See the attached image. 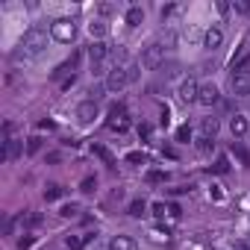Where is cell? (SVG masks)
<instances>
[{"label":"cell","mask_w":250,"mask_h":250,"mask_svg":"<svg viewBox=\"0 0 250 250\" xmlns=\"http://www.w3.org/2000/svg\"><path fill=\"white\" fill-rule=\"evenodd\" d=\"M44 47H47V33H44L42 27H30V30L24 33V39H21V50H24L27 56H39Z\"/></svg>","instance_id":"obj_1"},{"label":"cell","mask_w":250,"mask_h":250,"mask_svg":"<svg viewBox=\"0 0 250 250\" xmlns=\"http://www.w3.org/2000/svg\"><path fill=\"white\" fill-rule=\"evenodd\" d=\"M50 39H53V42H62V44H71V42L77 39V24H74V18H56V21L50 24Z\"/></svg>","instance_id":"obj_2"},{"label":"cell","mask_w":250,"mask_h":250,"mask_svg":"<svg viewBox=\"0 0 250 250\" xmlns=\"http://www.w3.org/2000/svg\"><path fill=\"white\" fill-rule=\"evenodd\" d=\"M162 62H165V44H159V42L147 44V47H145V53H142V68L153 71V68H159Z\"/></svg>","instance_id":"obj_3"},{"label":"cell","mask_w":250,"mask_h":250,"mask_svg":"<svg viewBox=\"0 0 250 250\" xmlns=\"http://www.w3.org/2000/svg\"><path fill=\"white\" fill-rule=\"evenodd\" d=\"M127 83H130V74H127V68H121V65H115V68L106 74V88H109V91H121Z\"/></svg>","instance_id":"obj_4"},{"label":"cell","mask_w":250,"mask_h":250,"mask_svg":"<svg viewBox=\"0 0 250 250\" xmlns=\"http://www.w3.org/2000/svg\"><path fill=\"white\" fill-rule=\"evenodd\" d=\"M229 88L235 97H250V71H238L229 77Z\"/></svg>","instance_id":"obj_5"},{"label":"cell","mask_w":250,"mask_h":250,"mask_svg":"<svg viewBox=\"0 0 250 250\" xmlns=\"http://www.w3.org/2000/svg\"><path fill=\"white\" fill-rule=\"evenodd\" d=\"M106 127L115 130V133H127V130H130V121L124 118V109H121V106H112V115H109V121H106Z\"/></svg>","instance_id":"obj_6"},{"label":"cell","mask_w":250,"mask_h":250,"mask_svg":"<svg viewBox=\"0 0 250 250\" xmlns=\"http://www.w3.org/2000/svg\"><path fill=\"white\" fill-rule=\"evenodd\" d=\"M218 100H221V91H218V85H215V83L200 85V91H197V103H200V106H215Z\"/></svg>","instance_id":"obj_7"},{"label":"cell","mask_w":250,"mask_h":250,"mask_svg":"<svg viewBox=\"0 0 250 250\" xmlns=\"http://www.w3.org/2000/svg\"><path fill=\"white\" fill-rule=\"evenodd\" d=\"M197 91H200V85H197L194 77H188V80L180 83V100L183 103H197Z\"/></svg>","instance_id":"obj_8"},{"label":"cell","mask_w":250,"mask_h":250,"mask_svg":"<svg viewBox=\"0 0 250 250\" xmlns=\"http://www.w3.org/2000/svg\"><path fill=\"white\" fill-rule=\"evenodd\" d=\"M94 118H97V100L88 97V100H83V103L77 106V121H80V124H91Z\"/></svg>","instance_id":"obj_9"},{"label":"cell","mask_w":250,"mask_h":250,"mask_svg":"<svg viewBox=\"0 0 250 250\" xmlns=\"http://www.w3.org/2000/svg\"><path fill=\"white\" fill-rule=\"evenodd\" d=\"M221 44H224V30L209 27V30L203 33V47H206V50H218Z\"/></svg>","instance_id":"obj_10"},{"label":"cell","mask_w":250,"mask_h":250,"mask_svg":"<svg viewBox=\"0 0 250 250\" xmlns=\"http://www.w3.org/2000/svg\"><path fill=\"white\" fill-rule=\"evenodd\" d=\"M106 250H139V244L130 235H112L109 244H106Z\"/></svg>","instance_id":"obj_11"},{"label":"cell","mask_w":250,"mask_h":250,"mask_svg":"<svg viewBox=\"0 0 250 250\" xmlns=\"http://www.w3.org/2000/svg\"><path fill=\"white\" fill-rule=\"evenodd\" d=\"M247 130H250V121H247V115H232V118H229V133H232L235 139L247 136Z\"/></svg>","instance_id":"obj_12"},{"label":"cell","mask_w":250,"mask_h":250,"mask_svg":"<svg viewBox=\"0 0 250 250\" xmlns=\"http://www.w3.org/2000/svg\"><path fill=\"white\" fill-rule=\"evenodd\" d=\"M106 56H109V47H106L103 42H91V44H88V59H91V65H103Z\"/></svg>","instance_id":"obj_13"},{"label":"cell","mask_w":250,"mask_h":250,"mask_svg":"<svg viewBox=\"0 0 250 250\" xmlns=\"http://www.w3.org/2000/svg\"><path fill=\"white\" fill-rule=\"evenodd\" d=\"M200 133H203L206 142H215V136H218V121L215 118H203L200 121Z\"/></svg>","instance_id":"obj_14"},{"label":"cell","mask_w":250,"mask_h":250,"mask_svg":"<svg viewBox=\"0 0 250 250\" xmlns=\"http://www.w3.org/2000/svg\"><path fill=\"white\" fill-rule=\"evenodd\" d=\"M94 238V232H83V235H68V241H65V247L68 250H83L88 241Z\"/></svg>","instance_id":"obj_15"},{"label":"cell","mask_w":250,"mask_h":250,"mask_svg":"<svg viewBox=\"0 0 250 250\" xmlns=\"http://www.w3.org/2000/svg\"><path fill=\"white\" fill-rule=\"evenodd\" d=\"M124 21H127V27H139V24L145 21V9H142V6H130L127 15H124Z\"/></svg>","instance_id":"obj_16"},{"label":"cell","mask_w":250,"mask_h":250,"mask_svg":"<svg viewBox=\"0 0 250 250\" xmlns=\"http://www.w3.org/2000/svg\"><path fill=\"white\" fill-rule=\"evenodd\" d=\"M229 65H232V74L247 71V65H250V50H241V53H238V59H232Z\"/></svg>","instance_id":"obj_17"},{"label":"cell","mask_w":250,"mask_h":250,"mask_svg":"<svg viewBox=\"0 0 250 250\" xmlns=\"http://www.w3.org/2000/svg\"><path fill=\"white\" fill-rule=\"evenodd\" d=\"M18 150H21V147H18V142H15V139H6V142H3V159H6V162H9V159H15V156H18Z\"/></svg>","instance_id":"obj_18"},{"label":"cell","mask_w":250,"mask_h":250,"mask_svg":"<svg viewBox=\"0 0 250 250\" xmlns=\"http://www.w3.org/2000/svg\"><path fill=\"white\" fill-rule=\"evenodd\" d=\"M62 194H65V188H62V186H47V188H44V200H47V203L59 200Z\"/></svg>","instance_id":"obj_19"},{"label":"cell","mask_w":250,"mask_h":250,"mask_svg":"<svg viewBox=\"0 0 250 250\" xmlns=\"http://www.w3.org/2000/svg\"><path fill=\"white\" fill-rule=\"evenodd\" d=\"M127 212H130L133 218H142V215L147 212V203H145V200L139 197V200H133V203H130V209H127Z\"/></svg>","instance_id":"obj_20"},{"label":"cell","mask_w":250,"mask_h":250,"mask_svg":"<svg viewBox=\"0 0 250 250\" xmlns=\"http://www.w3.org/2000/svg\"><path fill=\"white\" fill-rule=\"evenodd\" d=\"M88 33H91V39H103L106 36V24L103 21H91L88 24Z\"/></svg>","instance_id":"obj_21"},{"label":"cell","mask_w":250,"mask_h":250,"mask_svg":"<svg viewBox=\"0 0 250 250\" xmlns=\"http://www.w3.org/2000/svg\"><path fill=\"white\" fill-rule=\"evenodd\" d=\"M177 142H183V145L191 142V127H188V124H183V127L177 130Z\"/></svg>","instance_id":"obj_22"},{"label":"cell","mask_w":250,"mask_h":250,"mask_svg":"<svg viewBox=\"0 0 250 250\" xmlns=\"http://www.w3.org/2000/svg\"><path fill=\"white\" fill-rule=\"evenodd\" d=\"M94 153H97V156H100V159H103L106 165H115V159H112V153H109L106 147H100V145H94Z\"/></svg>","instance_id":"obj_23"},{"label":"cell","mask_w":250,"mask_h":250,"mask_svg":"<svg viewBox=\"0 0 250 250\" xmlns=\"http://www.w3.org/2000/svg\"><path fill=\"white\" fill-rule=\"evenodd\" d=\"M232 153H235V156H238V159H241V162H244L247 168H250V153H247V150H244L241 145H232Z\"/></svg>","instance_id":"obj_24"},{"label":"cell","mask_w":250,"mask_h":250,"mask_svg":"<svg viewBox=\"0 0 250 250\" xmlns=\"http://www.w3.org/2000/svg\"><path fill=\"white\" fill-rule=\"evenodd\" d=\"M232 9H235L238 15H250V0H235Z\"/></svg>","instance_id":"obj_25"},{"label":"cell","mask_w":250,"mask_h":250,"mask_svg":"<svg viewBox=\"0 0 250 250\" xmlns=\"http://www.w3.org/2000/svg\"><path fill=\"white\" fill-rule=\"evenodd\" d=\"M94 188H97V180H94V177H85V180L80 183V191H85V194L94 191Z\"/></svg>","instance_id":"obj_26"},{"label":"cell","mask_w":250,"mask_h":250,"mask_svg":"<svg viewBox=\"0 0 250 250\" xmlns=\"http://www.w3.org/2000/svg\"><path fill=\"white\" fill-rule=\"evenodd\" d=\"M39 150H42V139H39V136H33V139L27 142V153H39Z\"/></svg>","instance_id":"obj_27"},{"label":"cell","mask_w":250,"mask_h":250,"mask_svg":"<svg viewBox=\"0 0 250 250\" xmlns=\"http://www.w3.org/2000/svg\"><path fill=\"white\" fill-rule=\"evenodd\" d=\"M77 212H80V206H77V203H65V206H62V212H59V215H65V218H74V215H77Z\"/></svg>","instance_id":"obj_28"},{"label":"cell","mask_w":250,"mask_h":250,"mask_svg":"<svg viewBox=\"0 0 250 250\" xmlns=\"http://www.w3.org/2000/svg\"><path fill=\"white\" fill-rule=\"evenodd\" d=\"M150 238H153V241H159V244H162V241H168V238H171V235H168V229H150Z\"/></svg>","instance_id":"obj_29"},{"label":"cell","mask_w":250,"mask_h":250,"mask_svg":"<svg viewBox=\"0 0 250 250\" xmlns=\"http://www.w3.org/2000/svg\"><path fill=\"white\" fill-rule=\"evenodd\" d=\"M33 241H36V235H30V232H27L24 238H18V250H30V247H33Z\"/></svg>","instance_id":"obj_30"},{"label":"cell","mask_w":250,"mask_h":250,"mask_svg":"<svg viewBox=\"0 0 250 250\" xmlns=\"http://www.w3.org/2000/svg\"><path fill=\"white\" fill-rule=\"evenodd\" d=\"M215 171H218V174H227V171H229V162H227V156H221V159L215 162Z\"/></svg>","instance_id":"obj_31"},{"label":"cell","mask_w":250,"mask_h":250,"mask_svg":"<svg viewBox=\"0 0 250 250\" xmlns=\"http://www.w3.org/2000/svg\"><path fill=\"white\" fill-rule=\"evenodd\" d=\"M147 183H165V174L162 171H147Z\"/></svg>","instance_id":"obj_32"},{"label":"cell","mask_w":250,"mask_h":250,"mask_svg":"<svg viewBox=\"0 0 250 250\" xmlns=\"http://www.w3.org/2000/svg\"><path fill=\"white\" fill-rule=\"evenodd\" d=\"M42 221H44V218H42L39 212H33V215H27V221H24V224H27V227H39Z\"/></svg>","instance_id":"obj_33"},{"label":"cell","mask_w":250,"mask_h":250,"mask_svg":"<svg viewBox=\"0 0 250 250\" xmlns=\"http://www.w3.org/2000/svg\"><path fill=\"white\" fill-rule=\"evenodd\" d=\"M74 83H77V77H74V74H71V77H68V80H65V83H62V91H71V88H74Z\"/></svg>","instance_id":"obj_34"},{"label":"cell","mask_w":250,"mask_h":250,"mask_svg":"<svg viewBox=\"0 0 250 250\" xmlns=\"http://www.w3.org/2000/svg\"><path fill=\"white\" fill-rule=\"evenodd\" d=\"M127 159H130V162H142V165H145V162H147V156H145V153H130V156H127Z\"/></svg>","instance_id":"obj_35"},{"label":"cell","mask_w":250,"mask_h":250,"mask_svg":"<svg viewBox=\"0 0 250 250\" xmlns=\"http://www.w3.org/2000/svg\"><path fill=\"white\" fill-rule=\"evenodd\" d=\"M153 215L156 218H165V203H153Z\"/></svg>","instance_id":"obj_36"},{"label":"cell","mask_w":250,"mask_h":250,"mask_svg":"<svg viewBox=\"0 0 250 250\" xmlns=\"http://www.w3.org/2000/svg\"><path fill=\"white\" fill-rule=\"evenodd\" d=\"M139 136L142 139H150V127H147V124H142V127H139Z\"/></svg>","instance_id":"obj_37"},{"label":"cell","mask_w":250,"mask_h":250,"mask_svg":"<svg viewBox=\"0 0 250 250\" xmlns=\"http://www.w3.org/2000/svg\"><path fill=\"white\" fill-rule=\"evenodd\" d=\"M174 12H177V6L171 3V6H165V9H162V18H168V15H174Z\"/></svg>","instance_id":"obj_38"},{"label":"cell","mask_w":250,"mask_h":250,"mask_svg":"<svg viewBox=\"0 0 250 250\" xmlns=\"http://www.w3.org/2000/svg\"><path fill=\"white\" fill-rule=\"evenodd\" d=\"M127 74H130V83H133V80L139 77V65H133V68H127Z\"/></svg>","instance_id":"obj_39"},{"label":"cell","mask_w":250,"mask_h":250,"mask_svg":"<svg viewBox=\"0 0 250 250\" xmlns=\"http://www.w3.org/2000/svg\"><path fill=\"white\" fill-rule=\"evenodd\" d=\"M235 250H247V247H244V244H235Z\"/></svg>","instance_id":"obj_40"}]
</instances>
